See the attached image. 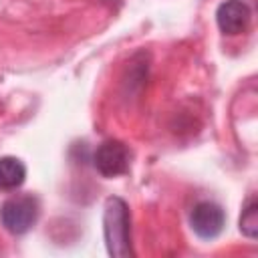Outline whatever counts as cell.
I'll list each match as a JSON object with an SVG mask.
<instances>
[{"instance_id":"cell-1","label":"cell","mask_w":258,"mask_h":258,"mask_svg":"<svg viewBox=\"0 0 258 258\" xmlns=\"http://www.w3.org/2000/svg\"><path fill=\"white\" fill-rule=\"evenodd\" d=\"M103 238L113 258H129L131 250V216L125 200L109 196L103 206Z\"/></svg>"},{"instance_id":"cell-2","label":"cell","mask_w":258,"mask_h":258,"mask_svg":"<svg viewBox=\"0 0 258 258\" xmlns=\"http://www.w3.org/2000/svg\"><path fill=\"white\" fill-rule=\"evenodd\" d=\"M38 220V200L32 196H14L0 206L2 226L14 234H26Z\"/></svg>"},{"instance_id":"cell-3","label":"cell","mask_w":258,"mask_h":258,"mask_svg":"<svg viewBox=\"0 0 258 258\" xmlns=\"http://www.w3.org/2000/svg\"><path fill=\"white\" fill-rule=\"evenodd\" d=\"M93 163L103 177H119L129 171L131 151L123 141L107 139L97 147L93 155Z\"/></svg>"},{"instance_id":"cell-4","label":"cell","mask_w":258,"mask_h":258,"mask_svg":"<svg viewBox=\"0 0 258 258\" xmlns=\"http://www.w3.org/2000/svg\"><path fill=\"white\" fill-rule=\"evenodd\" d=\"M189 226L198 238L214 240L222 234V230L226 226V212L216 202H210V200L200 202L194 206V210L189 214Z\"/></svg>"},{"instance_id":"cell-5","label":"cell","mask_w":258,"mask_h":258,"mask_svg":"<svg viewBox=\"0 0 258 258\" xmlns=\"http://www.w3.org/2000/svg\"><path fill=\"white\" fill-rule=\"evenodd\" d=\"M250 6L244 0H224L216 10L218 28L230 36L244 32L250 22Z\"/></svg>"},{"instance_id":"cell-6","label":"cell","mask_w":258,"mask_h":258,"mask_svg":"<svg viewBox=\"0 0 258 258\" xmlns=\"http://www.w3.org/2000/svg\"><path fill=\"white\" fill-rule=\"evenodd\" d=\"M26 179V165L12 155L0 157V189L2 191H14L18 189Z\"/></svg>"},{"instance_id":"cell-7","label":"cell","mask_w":258,"mask_h":258,"mask_svg":"<svg viewBox=\"0 0 258 258\" xmlns=\"http://www.w3.org/2000/svg\"><path fill=\"white\" fill-rule=\"evenodd\" d=\"M240 232L246 238H256L258 236V202L256 198H248L242 214H240Z\"/></svg>"}]
</instances>
